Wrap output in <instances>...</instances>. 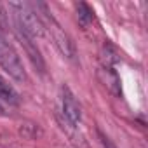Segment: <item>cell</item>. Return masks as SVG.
I'll list each match as a JSON object with an SVG mask.
<instances>
[{"instance_id": "1", "label": "cell", "mask_w": 148, "mask_h": 148, "mask_svg": "<svg viewBox=\"0 0 148 148\" xmlns=\"http://www.w3.org/2000/svg\"><path fill=\"white\" fill-rule=\"evenodd\" d=\"M11 9L14 12V18L23 35H26L32 40L44 35V25L40 18L26 2H11Z\"/></svg>"}, {"instance_id": "12", "label": "cell", "mask_w": 148, "mask_h": 148, "mask_svg": "<svg viewBox=\"0 0 148 148\" xmlns=\"http://www.w3.org/2000/svg\"><path fill=\"white\" fill-rule=\"evenodd\" d=\"M105 148H113L112 145H108V143H105Z\"/></svg>"}, {"instance_id": "2", "label": "cell", "mask_w": 148, "mask_h": 148, "mask_svg": "<svg viewBox=\"0 0 148 148\" xmlns=\"http://www.w3.org/2000/svg\"><path fill=\"white\" fill-rule=\"evenodd\" d=\"M0 68L18 82L26 80V73H25L23 63L19 59V54L4 37H0Z\"/></svg>"}, {"instance_id": "3", "label": "cell", "mask_w": 148, "mask_h": 148, "mask_svg": "<svg viewBox=\"0 0 148 148\" xmlns=\"http://www.w3.org/2000/svg\"><path fill=\"white\" fill-rule=\"evenodd\" d=\"M61 108H63V113H64L66 120L71 125H77L80 122V119H82L80 105H79L77 98L73 96V92L70 91V87H66V86L61 87Z\"/></svg>"}, {"instance_id": "9", "label": "cell", "mask_w": 148, "mask_h": 148, "mask_svg": "<svg viewBox=\"0 0 148 148\" xmlns=\"http://www.w3.org/2000/svg\"><path fill=\"white\" fill-rule=\"evenodd\" d=\"M101 61H103V66H105V68H112V66L119 61V56H117L115 49H113L110 44L103 45V49H101Z\"/></svg>"}, {"instance_id": "10", "label": "cell", "mask_w": 148, "mask_h": 148, "mask_svg": "<svg viewBox=\"0 0 148 148\" xmlns=\"http://www.w3.org/2000/svg\"><path fill=\"white\" fill-rule=\"evenodd\" d=\"M0 28H7V14H5L2 4H0Z\"/></svg>"}, {"instance_id": "7", "label": "cell", "mask_w": 148, "mask_h": 148, "mask_svg": "<svg viewBox=\"0 0 148 148\" xmlns=\"http://www.w3.org/2000/svg\"><path fill=\"white\" fill-rule=\"evenodd\" d=\"M0 99L5 101V103H9V105H18L19 103V94L2 77H0Z\"/></svg>"}, {"instance_id": "4", "label": "cell", "mask_w": 148, "mask_h": 148, "mask_svg": "<svg viewBox=\"0 0 148 148\" xmlns=\"http://www.w3.org/2000/svg\"><path fill=\"white\" fill-rule=\"evenodd\" d=\"M49 32H51L52 40H54V45L58 47V51H59L63 56H66L68 59H73V58H75V45H73V42L70 40V37L59 28V25H58L54 19H51V28H49Z\"/></svg>"}, {"instance_id": "8", "label": "cell", "mask_w": 148, "mask_h": 148, "mask_svg": "<svg viewBox=\"0 0 148 148\" xmlns=\"http://www.w3.org/2000/svg\"><path fill=\"white\" fill-rule=\"evenodd\" d=\"M75 11H77V21L82 28H87L91 23H92V11L89 9L87 4L84 2H79L75 4Z\"/></svg>"}, {"instance_id": "11", "label": "cell", "mask_w": 148, "mask_h": 148, "mask_svg": "<svg viewBox=\"0 0 148 148\" xmlns=\"http://www.w3.org/2000/svg\"><path fill=\"white\" fill-rule=\"evenodd\" d=\"M4 113H5V112H4V108H2V106H0V117H2Z\"/></svg>"}, {"instance_id": "5", "label": "cell", "mask_w": 148, "mask_h": 148, "mask_svg": "<svg viewBox=\"0 0 148 148\" xmlns=\"http://www.w3.org/2000/svg\"><path fill=\"white\" fill-rule=\"evenodd\" d=\"M98 77H99L101 84H103L110 92H113L115 96L120 94V80H119L117 73H115L112 68H105V66H101V68L98 70Z\"/></svg>"}, {"instance_id": "6", "label": "cell", "mask_w": 148, "mask_h": 148, "mask_svg": "<svg viewBox=\"0 0 148 148\" xmlns=\"http://www.w3.org/2000/svg\"><path fill=\"white\" fill-rule=\"evenodd\" d=\"M19 40H21V45L25 47V51H26V54L30 56V59H32V63L38 68V71L40 73H44V70H45V64H44V59H42V56H40V51L37 49V45L32 42V38H28L26 35H23V33H19Z\"/></svg>"}]
</instances>
